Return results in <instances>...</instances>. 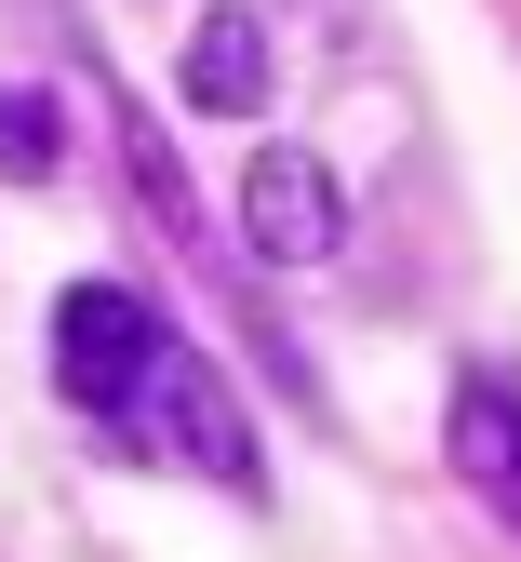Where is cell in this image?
<instances>
[{
    "mask_svg": "<svg viewBox=\"0 0 521 562\" xmlns=\"http://www.w3.org/2000/svg\"><path fill=\"white\" fill-rule=\"evenodd\" d=\"M161 308L134 295V281H67L54 295V389L81 402V415H134L147 375H161Z\"/></svg>",
    "mask_w": 521,
    "mask_h": 562,
    "instance_id": "obj_1",
    "label": "cell"
},
{
    "mask_svg": "<svg viewBox=\"0 0 521 562\" xmlns=\"http://www.w3.org/2000/svg\"><path fill=\"white\" fill-rule=\"evenodd\" d=\"M174 81H188L201 121H254L268 108V27L241 14V0H214V14L188 27V67H174Z\"/></svg>",
    "mask_w": 521,
    "mask_h": 562,
    "instance_id": "obj_5",
    "label": "cell"
},
{
    "mask_svg": "<svg viewBox=\"0 0 521 562\" xmlns=\"http://www.w3.org/2000/svg\"><path fill=\"white\" fill-rule=\"evenodd\" d=\"M241 241H254L268 268H321V255L348 241V188H335L308 148H254V161H241Z\"/></svg>",
    "mask_w": 521,
    "mask_h": 562,
    "instance_id": "obj_3",
    "label": "cell"
},
{
    "mask_svg": "<svg viewBox=\"0 0 521 562\" xmlns=\"http://www.w3.org/2000/svg\"><path fill=\"white\" fill-rule=\"evenodd\" d=\"M441 442H455V482H468V496H482L495 522H521V375H508V362H468V375H455Z\"/></svg>",
    "mask_w": 521,
    "mask_h": 562,
    "instance_id": "obj_4",
    "label": "cell"
},
{
    "mask_svg": "<svg viewBox=\"0 0 521 562\" xmlns=\"http://www.w3.org/2000/svg\"><path fill=\"white\" fill-rule=\"evenodd\" d=\"M147 415H161V456H174V469H201L214 496H268V456H254V429H241V402H228V375H214V362L161 348V375H147Z\"/></svg>",
    "mask_w": 521,
    "mask_h": 562,
    "instance_id": "obj_2",
    "label": "cell"
},
{
    "mask_svg": "<svg viewBox=\"0 0 521 562\" xmlns=\"http://www.w3.org/2000/svg\"><path fill=\"white\" fill-rule=\"evenodd\" d=\"M54 161H67L54 94H41V81H0V175H14V188H54Z\"/></svg>",
    "mask_w": 521,
    "mask_h": 562,
    "instance_id": "obj_6",
    "label": "cell"
}]
</instances>
